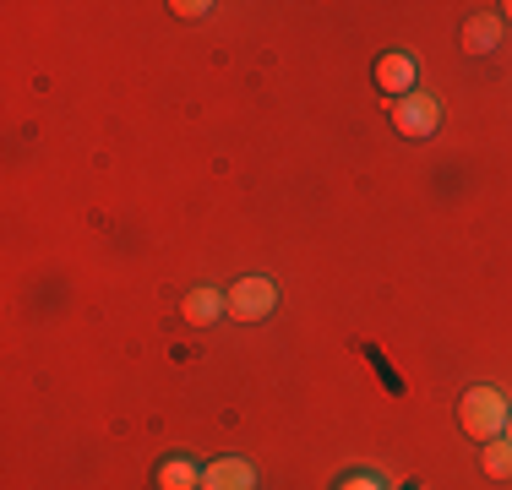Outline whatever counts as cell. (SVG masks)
<instances>
[{
    "mask_svg": "<svg viewBox=\"0 0 512 490\" xmlns=\"http://www.w3.org/2000/svg\"><path fill=\"white\" fill-rule=\"evenodd\" d=\"M507 420H512V403H507L496 387H469V392H463L458 425H463L474 441H496V436L507 431Z\"/></svg>",
    "mask_w": 512,
    "mask_h": 490,
    "instance_id": "obj_1",
    "label": "cell"
},
{
    "mask_svg": "<svg viewBox=\"0 0 512 490\" xmlns=\"http://www.w3.org/2000/svg\"><path fill=\"white\" fill-rule=\"evenodd\" d=\"M393 126H398V137H409V142H425L436 126H442V104H436L431 93L393 98Z\"/></svg>",
    "mask_w": 512,
    "mask_h": 490,
    "instance_id": "obj_2",
    "label": "cell"
},
{
    "mask_svg": "<svg viewBox=\"0 0 512 490\" xmlns=\"http://www.w3.org/2000/svg\"><path fill=\"white\" fill-rule=\"evenodd\" d=\"M273 305H278V289H273V278H262V273L240 278V284L229 289V316H235V322H267Z\"/></svg>",
    "mask_w": 512,
    "mask_h": 490,
    "instance_id": "obj_3",
    "label": "cell"
},
{
    "mask_svg": "<svg viewBox=\"0 0 512 490\" xmlns=\"http://www.w3.org/2000/svg\"><path fill=\"white\" fill-rule=\"evenodd\" d=\"M202 490H256V469L246 458H213L202 469Z\"/></svg>",
    "mask_w": 512,
    "mask_h": 490,
    "instance_id": "obj_4",
    "label": "cell"
},
{
    "mask_svg": "<svg viewBox=\"0 0 512 490\" xmlns=\"http://www.w3.org/2000/svg\"><path fill=\"white\" fill-rule=\"evenodd\" d=\"M376 88L393 93V98L414 93V55H409V49H393V55L376 60Z\"/></svg>",
    "mask_w": 512,
    "mask_h": 490,
    "instance_id": "obj_5",
    "label": "cell"
},
{
    "mask_svg": "<svg viewBox=\"0 0 512 490\" xmlns=\"http://www.w3.org/2000/svg\"><path fill=\"white\" fill-rule=\"evenodd\" d=\"M224 311H229V294H218V289H191L186 300H180V316H186L191 327H213Z\"/></svg>",
    "mask_w": 512,
    "mask_h": 490,
    "instance_id": "obj_6",
    "label": "cell"
},
{
    "mask_svg": "<svg viewBox=\"0 0 512 490\" xmlns=\"http://www.w3.org/2000/svg\"><path fill=\"white\" fill-rule=\"evenodd\" d=\"M502 28L507 22L491 17V11H485V17H469L463 22V49H469V55H491V49L502 44Z\"/></svg>",
    "mask_w": 512,
    "mask_h": 490,
    "instance_id": "obj_7",
    "label": "cell"
},
{
    "mask_svg": "<svg viewBox=\"0 0 512 490\" xmlns=\"http://www.w3.org/2000/svg\"><path fill=\"white\" fill-rule=\"evenodd\" d=\"M158 490H202V463L164 458V463H158Z\"/></svg>",
    "mask_w": 512,
    "mask_h": 490,
    "instance_id": "obj_8",
    "label": "cell"
},
{
    "mask_svg": "<svg viewBox=\"0 0 512 490\" xmlns=\"http://www.w3.org/2000/svg\"><path fill=\"white\" fill-rule=\"evenodd\" d=\"M480 469L491 474V480H512V441H502V436L485 441V447H480Z\"/></svg>",
    "mask_w": 512,
    "mask_h": 490,
    "instance_id": "obj_9",
    "label": "cell"
},
{
    "mask_svg": "<svg viewBox=\"0 0 512 490\" xmlns=\"http://www.w3.org/2000/svg\"><path fill=\"white\" fill-rule=\"evenodd\" d=\"M338 490H387L382 474H349V480H338Z\"/></svg>",
    "mask_w": 512,
    "mask_h": 490,
    "instance_id": "obj_10",
    "label": "cell"
},
{
    "mask_svg": "<svg viewBox=\"0 0 512 490\" xmlns=\"http://www.w3.org/2000/svg\"><path fill=\"white\" fill-rule=\"evenodd\" d=\"M175 11H180V17H207V11H213V6H197V0H180Z\"/></svg>",
    "mask_w": 512,
    "mask_h": 490,
    "instance_id": "obj_11",
    "label": "cell"
},
{
    "mask_svg": "<svg viewBox=\"0 0 512 490\" xmlns=\"http://www.w3.org/2000/svg\"><path fill=\"white\" fill-rule=\"evenodd\" d=\"M507 22H512V6H507Z\"/></svg>",
    "mask_w": 512,
    "mask_h": 490,
    "instance_id": "obj_12",
    "label": "cell"
},
{
    "mask_svg": "<svg viewBox=\"0 0 512 490\" xmlns=\"http://www.w3.org/2000/svg\"><path fill=\"white\" fill-rule=\"evenodd\" d=\"M507 425H512V420H507Z\"/></svg>",
    "mask_w": 512,
    "mask_h": 490,
    "instance_id": "obj_13",
    "label": "cell"
}]
</instances>
